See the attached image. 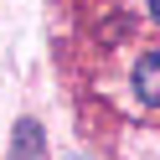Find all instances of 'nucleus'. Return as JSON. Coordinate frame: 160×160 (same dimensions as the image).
Returning <instances> with one entry per match:
<instances>
[{
	"label": "nucleus",
	"mask_w": 160,
	"mask_h": 160,
	"mask_svg": "<svg viewBox=\"0 0 160 160\" xmlns=\"http://www.w3.org/2000/svg\"><path fill=\"white\" fill-rule=\"evenodd\" d=\"M11 160H47V129L36 119H16L11 129Z\"/></svg>",
	"instance_id": "1"
},
{
	"label": "nucleus",
	"mask_w": 160,
	"mask_h": 160,
	"mask_svg": "<svg viewBox=\"0 0 160 160\" xmlns=\"http://www.w3.org/2000/svg\"><path fill=\"white\" fill-rule=\"evenodd\" d=\"M134 93H139V103L160 108V47L134 62Z\"/></svg>",
	"instance_id": "2"
},
{
	"label": "nucleus",
	"mask_w": 160,
	"mask_h": 160,
	"mask_svg": "<svg viewBox=\"0 0 160 160\" xmlns=\"http://www.w3.org/2000/svg\"><path fill=\"white\" fill-rule=\"evenodd\" d=\"M150 16H155V21H160V0H150Z\"/></svg>",
	"instance_id": "3"
},
{
	"label": "nucleus",
	"mask_w": 160,
	"mask_h": 160,
	"mask_svg": "<svg viewBox=\"0 0 160 160\" xmlns=\"http://www.w3.org/2000/svg\"><path fill=\"white\" fill-rule=\"evenodd\" d=\"M67 160H83V155H67Z\"/></svg>",
	"instance_id": "4"
}]
</instances>
